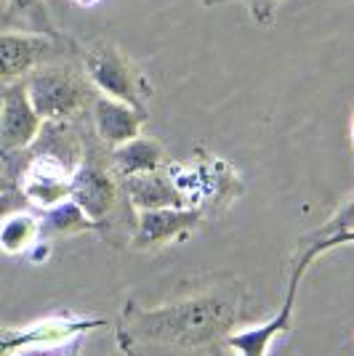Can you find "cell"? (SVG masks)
I'll return each instance as SVG.
<instances>
[{"label": "cell", "instance_id": "obj_19", "mask_svg": "<svg viewBox=\"0 0 354 356\" xmlns=\"http://www.w3.org/2000/svg\"><path fill=\"white\" fill-rule=\"evenodd\" d=\"M75 6H83V8H91V6H96V3H102V0H72Z\"/></svg>", "mask_w": 354, "mask_h": 356}, {"label": "cell", "instance_id": "obj_7", "mask_svg": "<svg viewBox=\"0 0 354 356\" xmlns=\"http://www.w3.org/2000/svg\"><path fill=\"white\" fill-rule=\"evenodd\" d=\"M307 266H309V261L301 255L293 266L291 287H288V296L282 300L280 312L275 314L269 322H264V325L245 327V330H240V332L226 335V338H224L226 348H232L237 356H269V346L275 343V338L291 332V327H293V309H295V296H298V282H301Z\"/></svg>", "mask_w": 354, "mask_h": 356}, {"label": "cell", "instance_id": "obj_16", "mask_svg": "<svg viewBox=\"0 0 354 356\" xmlns=\"http://www.w3.org/2000/svg\"><path fill=\"white\" fill-rule=\"evenodd\" d=\"M240 3L251 11V16L261 24V27H266V24L275 22V11L280 8L282 0H240Z\"/></svg>", "mask_w": 354, "mask_h": 356}, {"label": "cell", "instance_id": "obj_10", "mask_svg": "<svg viewBox=\"0 0 354 356\" xmlns=\"http://www.w3.org/2000/svg\"><path fill=\"white\" fill-rule=\"evenodd\" d=\"M203 218V208H155L139 210L136 218V234L133 242L139 248H155V245H168L176 239L187 237Z\"/></svg>", "mask_w": 354, "mask_h": 356}, {"label": "cell", "instance_id": "obj_4", "mask_svg": "<svg viewBox=\"0 0 354 356\" xmlns=\"http://www.w3.org/2000/svg\"><path fill=\"white\" fill-rule=\"evenodd\" d=\"M80 45L67 35H43L11 27L0 19V88L22 83L40 64L77 59Z\"/></svg>", "mask_w": 354, "mask_h": 356}, {"label": "cell", "instance_id": "obj_12", "mask_svg": "<svg viewBox=\"0 0 354 356\" xmlns=\"http://www.w3.org/2000/svg\"><path fill=\"white\" fill-rule=\"evenodd\" d=\"M109 168L118 178L139 176V173H152V170H160L165 168V149L162 144H157L155 138L147 136H136L131 141L120 144V147L109 149Z\"/></svg>", "mask_w": 354, "mask_h": 356}, {"label": "cell", "instance_id": "obj_11", "mask_svg": "<svg viewBox=\"0 0 354 356\" xmlns=\"http://www.w3.org/2000/svg\"><path fill=\"white\" fill-rule=\"evenodd\" d=\"M120 186L125 200L136 210H155V208H184L187 197L176 186L171 173L152 170V173H139V176L120 178Z\"/></svg>", "mask_w": 354, "mask_h": 356}, {"label": "cell", "instance_id": "obj_20", "mask_svg": "<svg viewBox=\"0 0 354 356\" xmlns=\"http://www.w3.org/2000/svg\"><path fill=\"white\" fill-rule=\"evenodd\" d=\"M6 186H16V184H14V181H8V178L0 173V189H6Z\"/></svg>", "mask_w": 354, "mask_h": 356}, {"label": "cell", "instance_id": "obj_13", "mask_svg": "<svg viewBox=\"0 0 354 356\" xmlns=\"http://www.w3.org/2000/svg\"><path fill=\"white\" fill-rule=\"evenodd\" d=\"M43 234V216L35 213L32 205L8 213L0 221V252L6 255H22L32 250Z\"/></svg>", "mask_w": 354, "mask_h": 356}, {"label": "cell", "instance_id": "obj_6", "mask_svg": "<svg viewBox=\"0 0 354 356\" xmlns=\"http://www.w3.org/2000/svg\"><path fill=\"white\" fill-rule=\"evenodd\" d=\"M43 128V118L35 112L24 80L0 88V160L11 165L32 147Z\"/></svg>", "mask_w": 354, "mask_h": 356}, {"label": "cell", "instance_id": "obj_14", "mask_svg": "<svg viewBox=\"0 0 354 356\" xmlns=\"http://www.w3.org/2000/svg\"><path fill=\"white\" fill-rule=\"evenodd\" d=\"M0 19L11 27H22L30 32H43V35H64L54 24L48 3L45 0H6V8Z\"/></svg>", "mask_w": 354, "mask_h": 356}, {"label": "cell", "instance_id": "obj_3", "mask_svg": "<svg viewBox=\"0 0 354 356\" xmlns=\"http://www.w3.org/2000/svg\"><path fill=\"white\" fill-rule=\"evenodd\" d=\"M80 61H83L80 67L91 80V86L99 93L139 106V109H147V102L155 93L152 83L136 67V61L125 51H120L118 45L99 40L91 48H80Z\"/></svg>", "mask_w": 354, "mask_h": 356}, {"label": "cell", "instance_id": "obj_22", "mask_svg": "<svg viewBox=\"0 0 354 356\" xmlns=\"http://www.w3.org/2000/svg\"><path fill=\"white\" fill-rule=\"evenodd\" d=\"M352 134H354V122H352Z\"/></svg>", "mask_w": 354, "mask_h": 356}, {"label": "cell", "instance_id": "obj_1", "mask_svg": "<svg viewBox=\"0 0 354 356\" xmlns=\"http://www.w3.org/2000/svg\"><path fill=\"white\" fill-rule=\"evenodd\" d=\"M240 319V300L226 290L168 303L162 309H141L128 303L120 316L118 343L128 356L152 351H200L213 346Z\"/></svg>", "mask_w": 354, "mask_h": 356}, {"label": "cell", "instance_id": "obj_21", "mask_svg": "<svg viewBox=\"0 0 354 356\" xmlns=\"http://www.w3.org/2000/svg\"><path fill=\"white\" fill-rule=\"evenodd\" d=\"M203 3H206V6H213V3H222V0H203Z\"/></svg>", "mask_w": 354, "mask_h": 356}, {"label": "cell", "instance_id": "obj_9", "mask_svg": "<svg viewBox=\"0 0 354 356\" xmlns=\"http://www.w3.org/2000/svg\"><path fill=\"white\" fill-rule=\"evenodd\" d=\"M91 118H93L96 138L107 149H115L141 134V125L147 122V109H139V106H131L118 99H109L104 93H96V99L91 104Z\"/></svg>", "mask_w": 354, "mask_h": 356}, {"label": "cell", "instance_id": "obj_17", "mask_svg": "<svg viewBox=\"0 0 354 356\" xmlns=\"http://www.w3.org/2000/svg\"><path fill=\"white\" fill-rule=\"evenodd\" d=\"M349 242H354V232H346V234H336V237H323V239H314L309 245V250L304 252V258L307 261H314L320 252H325L328 248H339V245H349Z\"/></svg>", "mask_w": 354, "mask_h": 356}, {"label": "cell", "instance_id": "obj_18", "mask_svg": "<svg viewBox=\"0 0 354 356\" xmlns=\"http://www.w3.org/2000/svg\"><path fill=\"white\" fill-rule=\"evenodd\" d=\"M30 202H27V197L19 192L16 186H6V189H0V221L8 216V213H14L19 208H27Z\"/></svg>", "mask_w": 354, "mask_h": 356}, {"label": "cell", "instance_id": "obj_8", "mask_svg": "<svg viewBox=\"0 0 354 356\" xmlns=\"http://www.w3.org/2000/svg\"><path fill=\"white\" fill-rule=\"evenodd\" d=\"M104 319H72V316H51L27 327H0V356L14 354L22 348H48L83 335L93 327H104Z\"/></svg>", "mask_w": 354, "mask_h": 356}, {"label": "cell", "instance_id": "obj_5", "mask_svg": "<svg viewBox=\"0 0 354 356\" xmlns=\"http://www.w3.org/2000/svg\"><path fill=\"white\" fill-rule=\"evenodd\" d=\"M120 194H123V186H120V178L112 173L109 160H99L88 147V152H83V160L72 176L70 200H75L99 229L115 216Z\"/></svg>", "mask_w": 354, "mask_h": 356}, {"label": "cell", "instance_id": "obj_2", "mask_svg": "<svg viewBox=\"0 0 354 356\" xmlns=\"http://www.w3.org/2000/svg\"><path fill=\"white\" fill-rule=\"evenodd\" d=\"M27 96L43 122H72L91 112L96 88L91 86L83 67H72V59L40 64L24 77Z\"/></svg>", "mask_w": 354, "mask_h": 356}, {"label": "cell", "instance_id": "obj_15", "mask_svg": "<svg viewBox=\"0 0 354 356\" xmlns=\"http://www.w3.org/2000/svg\"><path fill=\"white\" fill-rule=\"evenodd\" d=\"M96 229V223L83 213V208L75 200H64L56 208H48L43 213V232L45 234H80Z\"/></svg>", "mask_w": 354, "mask_h": 356}]
</instances>
